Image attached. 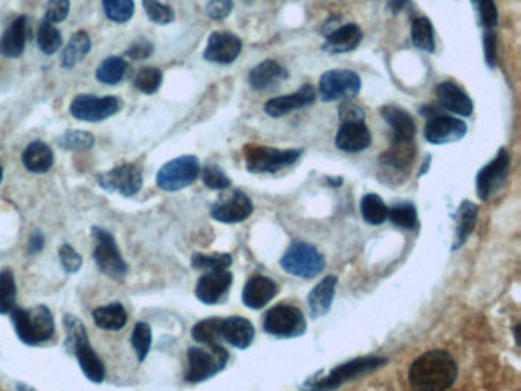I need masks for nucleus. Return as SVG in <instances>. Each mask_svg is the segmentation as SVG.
<instances>
[{
    "label": "nucleus",
    "mask_w": 521,
    "mask_h": 391,
    "mask_svg": "<svg viewBox=\"0 0 521 391\" xmlns=\"http://www.w3.org/2000/svg\"><path fill=\"white\" fill-rule=\"evenodd\" d=\"M254 335H256V332H254L253 324L248 322L247 318L232 316V318L222 320V339L228 341V343L232 344V347H249L254 341Z\"/></svg>",
    "instance_id": "obj_23"
},
{
    "label": "nucleus",
    "mask_w": 521,
    "mask_h": 391,
    "mask_svg": "<svg viewBox=\"0 0 521 391\" xmlns=\"http://www.w3.org/2000/svg\"><path fill=\"white\" fill-rule=\"evenodd\" d=\"M253 209L251 199L240 190H234L232 193L221 196L211 207V216L222 224H237L253 215Z\"/></svg>",
    "instance_id": "obj_13"
},
{
    "label": "nucleus",
    "mask_w": 521,
    "mask_h": 391,
    "mask_svg": "<svg viewBox=\"0 0 521 391\" xmlns=\"http://www.w3.org/2000/svg\"><path fill=\"white\" fill-rule=\"evenodd\" d=\"M119 106L118 98L78 95L70 104V113L74 118L81 121L98 123L118 112Z\"/></svg>",
    "instance_id": "obj_10"
},
{
    "label": "nucleus",
    "mask_w": 521,
    "mask_h": 391,
    "mask_svg": "<svg viewBox=\"0 0 521 391\" xmlns=\"http://www.w3.org/2000/svg\"><path fill=\"white\" fill-rule=\"evenodd\" d=\"M151 53H153V45L151 42H147L144 38H141L138 42H134L129 49H127V53L126 55L132 60H144L147 57H151Z\"/></svg>",
    "instance_id": "obj_55"
},
{
    "label": "nucleus",
    "mask_w": 521,
    "mask_h": 391,
    "mask_svg": "<svg viewBox=\"0 0 521 391\" xmlns=\"http://www.w3.org/2000/svg\"><path fill=\"white\" fill-rule=\"evenodd\" d=\"M382 118L392 127L393 141H413L416 134V124L411 115L396 106H386L381 109Z\"/></svg>",
    "instance_id": "obj_25"
},
{
    "label": "nucleus",
    "mask_w": 521,
    "mask_h": 391,
    "mask_svg": "<svg viewBox=\"0 0 521 391\" xmlns=\"http://www.w3.org/2000/svg\"><path fill=\"white\" fill-rule=\"evenodd\" d=\"M437 102L442 108L450 110V112L460 115V117H471L474 112V104L471 98L460 87L452 83V81H444L437 89H436Z\"/></svg>",
    "instance_id": "obj_20"
},
{
    "label": "nucleus",
    "mask_w": 521,
    "mask_h": 391,
    "mask_svg": "<svg viewBox=\"0 0 521 391\" xmlns=\"http://www.w3.org/2000/svg\"><path fill=\"white\" fill-rule=\"evenodd\" d=\"M60 144L68 151H89L95 144V138L85 130H68L60 138Z\"/></svg>",
    "instance_id": "obj_43"
},
{
    "label": "nucleus",
    "mask_w": 521,
    "mask_h": 391,
    "mask_svg": "<svg viewBox=\"0 0 521 391\" xmlns=\"http://www.w3.org/2000/svg\"><path fill=\"white\" fill-rule=\"evenodd\" d=\"M301 151L289 149L279 151L264 145H247L245 161L251 173H275L298 161Z\"/></svg>",
    "instance_id": "obj_4"
},
{
    "label": "nucleus",
    "mask_w": 521,
    "mask_h": 391,
    "mask_svg": "<svg viewBox=\"0 0 521 391\" xmlns=\"http://www.w3.org/2000/svg\"><path fill=\"white\" fill-rule=\"evenodd\" d=\"M60 260H61V265H63V268L68 273H78L81 265H83V258H81L80 254L68 243L60 248Z\"/></svg>",
    "instance_id": "obj_51"
},
{
    "label": "nucleus",
    "mask_w": 521,
    "mask_h": 391,
    "mask_svg": "<svg viewBox=\"0 0 521 391\" xmlns=\"http://www.w3.org/2000/svg\"><path fill=\"white\" fill-rule=\"evenodd\" d=\"M232 8H234L232 0H210V2L207 4L205 12H207V14H208V17H211V19H215V20H222V19H226V17L232 14Z\"/></svg>",
    "instance_id": "obj_52"
},
{
    "label": "nucleus",
    "mask_w": 521,
    "mask_h": 391,
    "mask_svg": "<svg viewBox=\"0 0 521 391\" xmlns=\"http://www.w3.org/2000/svg\"><path fill=\"white\" fill-rule=\"evenodd\" d=\"M162 85V72L156 68H142L134 78V86L142 94H155Z\"/></svg>",
    "instance_id": "obj_45"
},
{
    "label": "nucleus",
    "mask_w": 521,
    "mask_h": 391,
    "mask_svg": "<svg viewBox=\"0 0 521 391\" xmlns=\"http://www.w3.org/2000/svg\"><path fill=\"white\" fill-rule=\"evenodd\" d=\"M265 330L280 338L300 337L306 330L305 316L294 305H280L266 312Z\"/></svg>",
    "instance_id": "obj_9"
},
{
    "label": "nucleus",
    "mask_w": 521,
    "mask_h": 391,
    "mask_svg": "<svg viewBox=\"0 0 521 391\" xmlns=\"http://www.w3.org/2000/svg\"><path fill=\"white\" fill-rule=\"evenodd\" d=\"M361 215L370 225H382L388 219L387 205L378 194H366L361 199Z\"/></svg>",
    "instance_id": "obj_34"
},
{
    "label": "nucleus",
    "mask_w": 521,
    "mask_h": 391,
    "mask_svg": "<svg viewBox=\"0 0 521 391\" xmlns=\"http://www.w3.org/2000/svg\"><path fill=\"white\" fill-rule=\"evenodd\" d=\"M384 362H386V359L373 358V356H370V358L355 359L352 362H347V364L341 365L338 369L333 370L332 373L328 378H324L322 382H318L315 388L312 391L333 390V388H337V387L341 386L344 382H347V380L360 376L361 373H366V371L377 369V367L384 364Z\"/></svg>",
    "instance_id": "obj_16"
},
{
    "label": "nucleus",
    "mask_w": 521,
    "mask_h": 391,
    "mask_svg": "<svg viewBox=\"0 0 521 391\" xmlns=\"http://www.w3.org/2000/svg\"><path fill=\"white\" fill-rule=\"evenodd\" d=\"M388 219L403 230H413L418 225V213L413 204L403 202L388 209Z\"/></svg>",
    "instance_id": "obj_41"
},
{
    "label": "nucleus",
    "mask_w": 521,
    "mask_h": 391,
    "mask_svg": "<svg viewBox=\"0 0 521 391\" xmlns=\"http://www.w3.org/2000/svg\"><path fill=\"white\" fill-rule=\"evenodd\" d=\"M411 40L416 48L425 53H435L436 40L435 29L431 25L430 19L418 17L411 25Z\"/></svg>",
    "instance_id": "obj_35"
},
{
    "label": "nucleus",
    "mask_w": 521,
    "mask_h": 391,
    "mask_svg": "<svg viewBox=\"0 0 521 391\" xmlns=\"http://www.w3.org/2000/svg\"><path fill=\"white\" fill-rule=\"evenodd\" d=\"M467 124L450 115H436L425 126V140L431 144L441 145L456 143L467 134Z\"/></svg>",
    "instance_id": "obj_15"
},
{
    "label": "nucleus",
    "mask_w": 521,
    "mask_h": 391,
    "mask_svg": "<svg viewBox=\"0 0 521 391\" xmlns=\"http://www.w3.org/2000/svg\"><path fill=\"white\" fill-rule=\"evenodd\" d=\"M473 2L477 6V12L480 14L484 27H497V23H499V12H497V6H495L494 0H473Z\"/></svg>",
    "instance_id": "obj_49"
},
{
    "label": "nucleus",
    "mask_w": 521,
    "mask_h": 391,
    "mask_svg": "<svg viewBox=\"0 0 521 391\" xmlns=\"http://www.w3.org/2000/svg\"><path fill=\"white\" fill-rule=\"evenodd\" d=\"M94 322L104 330H119L127 322V312L119 303L102 305L94 311Z\"/></svg>",
    "instance_id": "obj_30"
},
{
    "label": "nucleus",
    "mask_w": 521,
    "mask_h": 391,
    "mask_svg": "<svg viewBox=\"0 0 521 391\" xmlns=\"http://www.w3.org/2000/svg\"><path fill=\"white\" fill-rule=\"evenodd\" d=\"M477 207L473 202L465 200L460 208H459V217H457L456 228V241H454V248L462 247L463 243L467 241L469 234L473 232L474 226H476V220H477Z\"/></svg>",
    "instance_id": "obj_33"
},
{
    "label": "nucleus",
    "mask_w": 521,
    "mask_h": 391,
    "mask_svg": "<svg viewBox=\"0 0 521 391\" xmlns=\"http://www.w3.org/2000/svg\"><path fill=\"white\" fill-rule=\"evenodd\" d=\"M23 166L31 173H46L54 164V153L40 141L31 143L23 151Z\"/></svg>",
    "instance_id": "obj_29"
},
{
    "label": "nucleus",
    "mask_w": 521,
    "mask_h": 391,
    "mask_svg": "<svg viewBox=\"0 0 521 391\" xmlns=\"http://www.w3.org/2000/svg\"><path fill=\"white\" fill-rule=\"evenodd\" d=\"M2 177H4V168L0 166V183H2Z\"/></svg>",
    "instance_id": "obj_58"
},
{
    "label": "nucleus",
    "mask_w": 521,
    "mask_h": 391,
    "mask_svg": "<svg viewBox=\"0 0 521 391\" xmlns=\"http://www.w3.org/2000/svg\"><path fill=\"white\" fill-rule=\"evenodd\" d=\"M202 181L210 190H226L232 185L230 177L226 176L217 166H207L202 172Z\"/></svg>",
    "instance_id": "obj_48"
},
{
    "label": "nucleus",
    "mask_w": 521,
    "mask_h": 391,
    "mask_svg": "<svg viewBox=\"0 0 521 391\" xmlns=\"http://www.w3.org/2000/svg\"><path fill=\"white\" fill-rule=\"evenodd\" d=\"M102 6L112 22H127L134 16V0H102Z\"/></svg>",
    "instance_id": "obj_42"
},
{
    "label": "nucleus",
    "mask_w": 521,
    "mask_h": 391,
    "mask_svg": "<svg viewBox=\"0 0 521 391\" xmlns=\"http://www.w3.org/2000/svg\"><path fill=\"white\" fill-rule=\"evenodd\" d=\"M98 183L108 191L130 198L138 193L142 187V176L138 167L134 164H124L100 175Z\"/></svg>",
    "instance_id": "obj_12"
},
{
    "label": "nucleus",
    "mask_w": 521,
    "mask_h": 391,
    "mask_svg": "<svg viewBox=\"0 0 521 391\" xmlns=\"http://www.w3.org/2000/svg\"><path fill=\"white\" fill-rule=\"evenodd\" d=\"M326 265L322 252L309 243L294 241L286 249L285 256L281 258V266L286 273H292L301 279H312L322 273Z\"/></svg>",
    "instance_id": "obj_3"
},
{
    "label": "nucleus",
    "mask_w": 521,
    "mask_h": 391,
    "mask_svg": "<svg viewBox=\"0 0 521 391\" xmlns=\"http://www.w3.org/2000/svg\"><path fill=\"white\" fill-rule=\"evenodd\" d=\"M407 4H409V0H388V8H390L395 14H398V12H403Z\"/></svg>",
    "instance_id": "obj_57"
},
{
    "label": "nucleus",
    "mask_w": 521,
    "mask_h": 391,
    "mask_svg": "<svg viewBox=\"0 0 521 391\" xmlns=\"http://www.w3.org/2000/svg\"><path fill=\"white\" fill-rule=\"evenodd\" d=\"M286 78H288V72L283 66L274 60H266L249 72V86L256 91H269L273 87L279 86L280 83H283Z\"/></svg>",
    "instance_id": "obj_21"
},
{
    "label": "nucleus",
    "mask_w": 521,
    "mask_h": 391,
    "mask_svg": "<svg viewBox=\"0 0 521 391\" xmlns=\"http://www.w3.org/2000/svg\"><path fill=\"white\" fill-rule=\"evenodd\" d=\"M337 277H326L312 289L309 295V311L312 318H320L326 315L332 305L335 289H337Z\"/></svg>",
    "instance_id": "obj_27"
},
{
    "label": "nucleus",
    "mask_w": 521,
    "mask_h": 391,
    "mask_svg": "<svg viewBox=\"0 0 521 391\" xmlns=\"http://www.w3.org/2000/svg\"><path fill=\"white\" fill-rule=\"evenodd\" d=\"M37 44L38 48L42 49L44 54H54L60 48H61V34L59 29L54 27V23L44 20L40 23L37 31Z\"/></svg>",
    "instance_id": "obj_39"
},
{
    "label": "nucleus",
    "mask_w": 521,
    "mask_h": 391,
    "mask_svg": "<svg viewBox=\"0 0 521 391\" xmlns=\"http://www.w3.org/2000/svg\"><path fill=\"white\" fill-rule=\"evenodd\" d=\"M370 130L367 129L364 121L343 123L335 136L337 149L346 153H360L370 147Z\"/></svg>",
    "instance_id": "obj_18"
},
{
    "label": "nucleus",
    "mask_w": 521,
    "mask_h": 391,
    "mask_svg": "<svg viewBox=\"0 0 521 391\" xmlns=\"http://www.w3.org/2000/svg\"><path fill=\"white\" fill-rule=\"evenodd\" d=\"M242 53V40L236 34L213 33L204 51V59L217 65H232Z\"/></svg>",
    "instance_id": "obj_14"
},
{
    "label": "nucleus",
    "mask_w": 521,
    "mask_h": 391,
    "mask_svg": "<svg viewBox=\"0 0 521 391\" xmlns=\"http://www.w3.org/2000/svg\"><path fill=\"white\" fill-rule=\"evenodd\" d=\"M199 161L196 156H181L161 167L156 183L166 191H179L191 185L199 176Z\"/></svg>",
    "instance_id": "obj_6"
},
{
    "label": "nucleus",
    "mask_w": 521,
    "mask_h": 391,
    "mask_svg": "<svg viewBox=\"0 0 521 391\" xmlns=\"http://www.w3.org/2000/svg\"><path fill=\"white\" fill-rule=\"evenodd\" d=\"M69 0H49L46 6V20L51 23L63 22L69 14Z\"/></svg>",
    "instance_id": "obj_50"
},
{
    "label": "nucleus",
    "mask_w": 521,
    "mask_h": 391,
    "mask_svg": "<svg viewBox=\"0 0 521 391\" xmlns=\"http://www.w3.org/2000/svg\"><path fill=\"white\" fill-rule=\"evenodd\" d=\"M361 78L354 70L332 69L322 74L318 85V94L322 102L349 100L358 95Z\"/></svg>",
    "instance_id": "obj_8"
},
{
    "label": "nucleus",
    "mask_w": 521,
    "mask_h": 391,
    "mask_svg": "<svg viewBox=\"0 0 521 391\" xmlns=\"http://www.w3.org/2000/svg\"><path fill=\"white\" fill-rule=\"evenodd\" d=\"M456 379V361L444 350L420 354L410 367L409 380L414 390L445 391Z\"/></svg>",
    "instance_id": "obj_1"
},
{
    "label": "nucleus",
    "mask_w": 521,
    "mask_h": 391,
    "mask_svg": "<svg viewBox=\"0 0 521 391\" xmlns=\"http://www.w3.org/2000/svg\"><path fill=\"white\" fill-rule=\"evenodd\" d=\"M232 284V275L230 271H210L205 273L196 286V297L205 305H216L225 297Z\"/></svg>",
    "instance_id": "obj_17"
},
{
    "label": "nucleus",
    "mask_w": 521,
    "mask_h": 391,
    "mask_svg": "<svg viewBox=\"0 0 521 391\" xmlns=\"http://www.w3.org/2000/svg\"><path fill=\"white\" fill-rule=\"evenodd\" d=\"M366 113L356 104L347 100L341 104L339 108V119L341 123H355V121H364Z\"/></svg>",
    "instance_id": "obj_53"
},
{
    "label": "nucleus",
    "mask_w": 521,
    "mask_h": 391,
    "mask_svg": "<svg viewBox=\"0 0 521 391\" xmlns=\"http://www.w3.org/2000/svg\"><path fill=\"white\" fill-rule=\"evenodd\" d=\"M510 156L506 149L497 153L494 159L477 175V194L482 200L493 198L506 183L509 173Z\"/></svg>",
    "instance_id": "obj_11"
},
{
    "label": "nucleus",
    "mask_w": 521,
    "mask_h": 391,
    "mask_svg": "<svg viewBox=\"0 0 521 391\" xmlns=\"http://www.w3.org/2000/svg\"><path fill=\"white\" fill-rule=\"evenodd\" d=\"M484 59L489 68L497 65V37L493 29H488L484 36Z\"/></svg>",
    "instance_id": "obj_54"
},
{
    "label": "nucleus",
    "mask_w": 521,
    "mask_h": 391,
    "mask_svg": "<svg viewBox=\"0 0 521 391\" xmlns=\"http://www.w3.org/2000/svg\"><path fill=\"white\" fill-rule=\"evenodd\" d=\"M65 327L66 333H68L66 347L69 352H72V348L76 347L77 344L85 341V339H89L85 324L77 316L66 315Z\"/></svg>",
    "instance_id": "obj_47"
},
{
    "label": "nucleus",
    "mask_w": 521,
    "mask_h": 391,
    "mask_svg": "<svg viewBox=\"0 0 521 391\" xmlns=\"http://www.w3.org/2000/svg\"><path fill=\"white\" fill-rule=\"evenodd\" d=\"M145 12L151 22L158 25H168L175 20V12L168 5H164L158 0H142Z\"/></svg>",
    "instance_id": "obj_46"
},
{
    "label": "nucleus",
    "mask_w": 521,
    "mask_h": 391,
    "mask_svg": "<svg viewBox=\"0 0 521 391\" xmlns=\"http://www.w3.org/2000/svg\"><path fill=\"white\" fill-rule=\"evenodd\" d=\"M232 258L230 254H194L191 265L200 271H221L232 266Z\"/></svg>",
    "instance_id": "obj_40"
},
{
    "label": "nucleus",
    "mask_w": 521,
    "mask_h": 391,
    "mask_svg": "<svg viewBox=\"0 0 521 391\" xmlns=\"http://www.w3.org/2000/svg\"><path fill=\"white\" fill-rule=\"evenodd\" d=\"M16 280L10 269L0 271V314H12L16 307Z\"/></svg>",
    "instance_id": "obj_37"
},
{
    "label": "nucleus",
    "mask_w": 521,
    "mask_h": 391,
    "mask_svg": "<svg viewBox=\"0 0 521 391\" xmlns=\"http://www.w3.org/2000/svg\"><path fill=\"white\" fill-rule=\"evenodd\" d=\"M315 102V89L311 85L298 89V91L283 95V97L273 98L265 104V112L268 113L273 118L285 117L288 113L294 112L297 109L307 108L312 102Z\"/></svg>",
    "instance_id": "obj_19"
},
{
    "label": "nucleus",
    "mask_w": 521,
    "mask_h": 391,
    "mask_svg": "<svg viewBox=\"0 0 521 391\" xmlns=\"http://www.w3.org/2000/svg\"><path fill=\"white\" fill-rule=\"evenodd\" d=\"M127 63L121 57H109L98 66L97 80L104 85H117L123 80Z\"/></svg>",
    "instance_id": "obj_36"
},
{
    "label": "nucleus",
    "mask_w": 521,
    "mask_h": 391,
    "mask_svg": "<svg viewBox=\"0 0 521 391\" xmlns=\"http://www.w3.org/2000/svg\"><path fill=\"white\" fill-rule=\"evenodd\" d=\"M228 361V352L221 346H208V348L191 347L189 350V382H202L219 373Z\"/></svg>",
    "instance_id": "obj_5"
},
{
    "label": "nucleus",
    "mask_w": 521,
    "mask_h": 391,
    "mask_svg": "<svg viewBox=\"0 0 521 391\" xmlns=\"http://www.w3.org/2000/svg\"><path fill=\"white\" fill-rule=\"evenodd\" d=\"M25 44H27V19L19 17L0 38V54L12 57V59L19 57L22 55Z\"/></svg>",
    "instance_id": "obj_28"
},
{
    "label": "nucleus",
    "mask_w": 521,
    "mask_h": 391,
    "mask_svg": "<svg viewBox=\"0 0 521 391\" xmlns=\"http://www.w3.org/2000/svg\"><path fill=\"white\" fill-rule=\"evenodd\" d=\"M44 245V236L40 232H34L33 236L29 237V241H28V251H29V254H36V252L42 251Z\"/></svg>",
    "instance_id": "obj_56"
},
{
    "label": "nucleus",
    "mask_w": 521,
    "mask_h": 391,
    "mask_svg": "<svg viewBox=\"0 0 521 391\" xmlns=\"http://www.w3.org/2000/svg\"><path fill=\"white\" fill-rule=\"evenodd\" d=\"M132 346H134L138 359L144 361L149 352H151V330L149 324L138 322L134 326V333H132Z\"/></svg>",
    "instance_id": "obj_44"
},
{
    "label": "nucleus",
    "mask_w": 521,
    "mask_h": 391,
    "mask_svg": "<svg viewBox=\"0 0 521 391\" xmlns=\"http://www.w3.org/2000/svg\"><path fill=\"white\" fill-rule=\"evenodd\" d=\"M277 294V284L268 277L256 275L248 281L243 289V303L251 309H262L274 298Z\"/></svg>",
    "instance_id": "obj_24"
},
{
    "label": "nucleus",
    "mask_w": 521,
    "mask_h": 391,
    "mask_svg": "<svg viewBox=\"0 0 521 391\" xmlns=\"http://www.w3.org/2000/svg\"><path fill=\"white\" fill-rule=\"evenodd\" d=\"M72 354H76L77 359H78V364H80L87 379L95 382V384H102L104 380V365H102V359L98 358L97 354L91 347L89 339L77 344L76 347L72 348Z\"/></svg>",
    "instance_id": "obj_26"
},
{
    "label": "nucleus",
    "mask_w": 521,
    "mask_h": 391,
    "mask_svg": "<svg viewBox=\"0 0 521 391\" xmlns=\"http://www.w3.org/2000/svg\"><path fill=\"white\" fill-rule=\"evenodd\" d=\"M91 48V37L85 31L74 34L63 51V55H61V66L66 69H70V68L78 65L81 60L89 54Z\"/></svg>",
    "instance_id": "obj_31"
},
{
    "label": "nucleus",
    "mask_w": 521,
    "mask_h": 391,
    "mask_svg": "<svg viewBox=\"0 0 521 391\" xmlns=\"http://www.w3.org/2000/svg\"><path fill=\"white\" fill-rule=\"evenodd\" d=\"M12 320L17 337L28 346L45 343L54 335V320L46 305H36L33 309L14 307Z\"/></svg>",
    "instance_id": "obj_2"
},
{
    "label": "nucleus",
    "mask_w": 521,
    "mask_h": 391,
    "mask_svg": "<svg viewBox=\"0 0 521 391\" xmlns=\"http://www.w3.org/2000/svg\"><path fill=\"white\" fill-rule=\"evenodd\" d=\"M414 153L413 141H393L392 149L382 158V162L396 170H403L413 164Z\"/></svg>",
    "instance_id": "obj_32"
},
{
    "label": "nucleus",
    "mask_w": 521,
    "mask_h": 391,
    "mask_svg": "<svg viewBox=\"0 0 521 391\" xmlns=\"http://www.w3.org/2000/svg\"><path fill=\"white\" fill-rule=\"evenodd\" d=\"M92 234L95 239V251L94 257L98 268L102 273H106L110 279H123L127 273V265L121 257L118 245L112 234L102 228H92Z\"/></svg>",
    "instance_id": "obj_7"
},
{
    "label": "nucleus",
    "mask_w": 521,
    "mask_h": 391,
    "mask_svg": "<svg viewBox=\"0 0 521 391\" xmlns=\"http://www.w3.org/2000/svg\"><path fill=\"white\" fill-rule=\"evenodd\" d=\"M221 318H208L193 327V338L205 346H219L221 343Z\"/></svg>",
    "instance_id": "obj_38"
},
{
    "label": "nucleus",
    "mask_w": 521,
    "mask_h": 391,
    "mask_svg": "<svg viewBox=\"0 0 521 391\" xmlns=\"http://www.w3.org/2000/svg\"><path fill=\"white\" fill-rule=\"evenodd\" d=\"M361 40H362L361 28L355 23H349L329 34L322 49L330 54H346L350 51H355L360 46Z\"/></svg>",
    "instance_id": "obj_22"
}]
</instances>
